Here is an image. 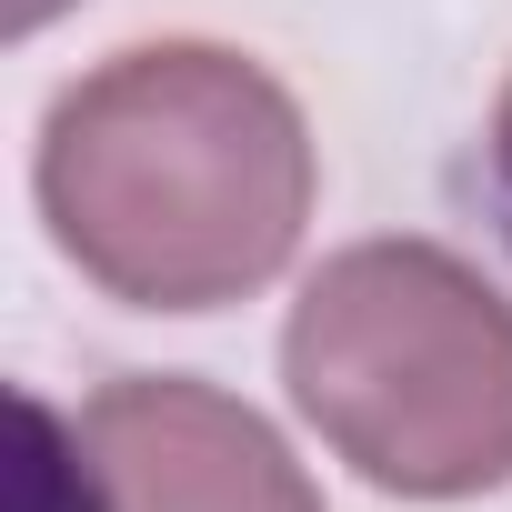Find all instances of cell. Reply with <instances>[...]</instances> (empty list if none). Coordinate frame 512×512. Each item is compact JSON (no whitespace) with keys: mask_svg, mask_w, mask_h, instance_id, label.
<instances>
[{"mask_svg":"<svg viewBox=\"0 0 512 512\" xmlns=\"http://www.w3.org/2000/svg\"><path fill=\"white\" fill-rule=\"evenodd\" d=\"M71 442H81L91 512H322L292 442L251 402H231L191 372L101 382L81 402Z\"/></svg>","mask_w":512,"mask_h":512,"instance_id":"3","label":"cell"},{"mask_svg":"<svg viewBox=\"0 0 512 512\" xmlns=\"http://www.w3.org/2000/svg\"><path fill=\"white\" fill-rule=\"evenodd\" d=\"M21 422H31V512H91V482H81V442H71V422L31 392L21 402Z\"/></svg>","mask_w":512,"mask_h":512,"instance_id":"4","label":"cell"},{"mask_svg":"<svg viewBox=\"0 0 512 512\" xmlns=\"http://www.w3.org/2000/svg\"><path fill=\"white\" fill-rule=\"evenodd\" d=\"M51 11H71V0H0V21H11V41H31Z\"/></svg>","mask_w":512,"mask_h":512,"instance_id":"6","label":"cell"},{"mask_svg":"<svg viewBox=\"0 0 512 512\" xmlns=\"http://www.w3.org/2000/svg\"><path fill=\"white\" fill-rule=\"evenodd\" d=\"M482 191H492V221H502V241H512V81H502L492 131H482Z\"/></svg>","mask_w":512,"mask_h":512,"instance_id":"5","label":"cell"},{"mask_svg":"<svg viewBox=\"0 0 512 512\" xmlns=\"http://www.w3.org/2000/svg\"><path fill=\"white\" fill-rule=\"evenodd\" d=\"M31 181L81 282L131 312H221L302 251L322 161L262 61L131 41L51 101Z\"/></svg>","mask_w":512,"mask_h":512,"instance_id":"1","label":"cell"},{"mask_svg":"<svg viewBox=\"0 0 512 512\" xmlns=\"http://www.w3.org/2000/svg\"><path fill=\"white\" fill-rule=\"evenodd\" d=\"M292 412L402 502L512 482V302L442 241H352L282 322Z\"/></svg>","mask_w":512,"mask_h":512,"instance_id":"2","label":"cell"}]
</instances>
